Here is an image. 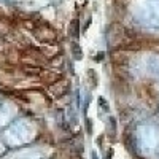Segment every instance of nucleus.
Instances as JSON below:
<instances>
[{
    "instance_id": "nucleus-6",
    "label": "nucleus",
    "mask_w": 159,
    "mask_h": 159,
    "mask_svg": "<svg viewBox=\"0 0 159 159\" xmlns=\"http://www.w3.org/2000/svg\"><path fill=\"white\" fill-rule=\"evenodd\" d=\"M88 76H89V80H91V84H92V88H96V86H97L96 72H94V70H89V72H88Z\"/></svg>"
},
{
    "instance_id": "nucleus-4",
    "label": "nucleus",
    "mask_w": 159,
    "mask_h": 159,
    "mask_svg": "<svg viewBox=\"0 0 159 159\" xmlns=\"http://www.w3.org/2000/svg\"><path fill=\"white\" fill-rule=\"evenodd\" d=\"M69 34H70V37H73L75 40L80 37V21H78V19H73V21H72Z\"/></svg>"
},
{
    "instance_id": "nucleus-8",
    "label": "nucleus",
    "mask_w": 159,
    "mask_h": 159,
    "mask_svg": "<svg viewBox=\"0 0 159 159\" xmlns=\"http://www.w3.org/2000/svg\"><path fill=\"white\" fill-rule=\"evenodd\" d=\"M113 156V151H108V154H107V157H105V159H110Z\"/></svg>"
},
{
    "instance_id": "nucleus-2",
    "label": "nucleus",
    "mask_w": 159,
    "mask_h": 159,
    "mask_svg": "<svg viewBox=\"0 0 159 159\" xmlns=\"http://www.w3.org/2000/svg\"><path fill=\"white\" fill-rule=\"evenodd\" d=\"M110 57H111V61H113L115 64H118V65H124V64L129 62V56L124 52V49H116V51H113L111 54H110Z\"/></svg>"
},
{
    "instance_id": "nucleus-3",
    "label": "nucleus",
    "mask_w": 159,
    "mask_h": 159,
    "mask_svg": "<svg viewBox=\"0 0 159 159\" xmlns=\"http://www.w3.org/2000/svg\"><path fill=\"white\" fill-rule=\"evenodd\" d=\"M40 78L43 80L45 83H56V81H59V80L62 78V75L61 73H57V72H42L40 73Z\"/></svg>"
},
{
    "instance_id": "nucleus-7",
    "label": "nucleus",
    "mask_w": 159,
    "mask_h": 159,
    "mask_svg": "<svg viewBox=\"0 0 159 159\" xmlns=\"http://www.w3.org/2000/svg\"><path fill=\"white\" fill-rule=\"evenodd\" d=\"M103 56H105V54H103V52H99V54H97V56L94 57V59H96V62H100V61L103 59Z\"/></svg>"
},
{
    "instance_id": "nucleus-1",
    "label": "nucleus",
    "mask_w": 159,
    "mask_h": 159,
    "mask_svg": "<svg viewBox=\"0 0 159 159\" xmlns=\"http://www.w3.org/2000/svg\"><path fill=\"white\" fill-rule=\"evenodd\" d=\"M34 35L43 42H54L56 40V32L52 30L48 24H35L34 27Z\"/></svg>"
},
{
    "instance_id": "nucleus-5",
    "label": "nucleus",
    "mask_w": 159,
    "mask_h": 159,
    "mask_svg": "<svg viewBox=\"0 0 159 159\" xmlns=\"http://www.w3.org/2000/svg\"><path fill=\"white\" fill-rule=\"evenodd\" d=\"M72 54H73V59L75 61H80L81 59V48H80L78 43H72Z\"/></svg>"
}]
</instances>
